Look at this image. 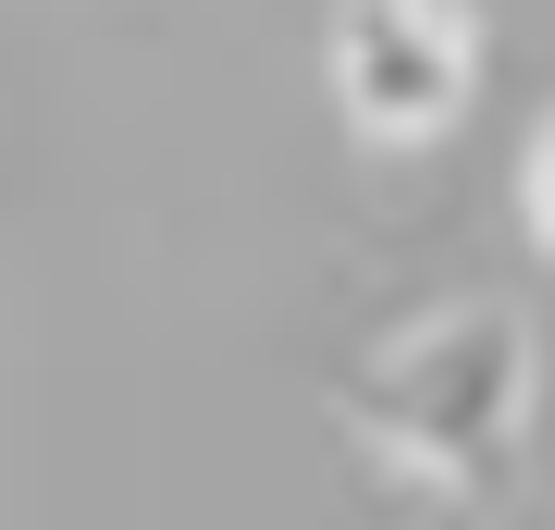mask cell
Here are the masks:
<instances>
[{
  "instance_id": "obj_1",
  "label": "cell",
  "mask_w": 555,
  "mask_h": 530,
  "mask_svg": "<svg viewBox=\"0 0 555 530\" xmlns=\"http://www.w3.org/2000/svg\"><path fill=\"white\" fill-rule=\"evenodd\" d=\"M346 419H358V444H371L383 469H408V481H433V493L506 481L518 419H531V321H518V309H481V296L408 321V334L358 371Z\"/></svg>"
},
{
  "instance_id": "obj_2",
  "label": "cell",
  "mask_w": 555,
  "mask_h": 530,
  "mask_svg": "<svg viewBox=\"0 0 555 530\" xmlns=\"http://www.w3.org/2000/svg\"><path fill=\"white\" fill-rule=\"evenodd\" d=\"M321 62H334V99L358 137H444L456 99H469V13L456 0H334V38H321Z\"/></svg>"
},
{
  "instance_id": "obj_3",
  "label": "cell",
  "mask_w": 555,
  "mask_h": 530,
  "mask_svg": "<svg viewBox=\"0 0 555 530\" xmlns=\"http://www.w3.org/2000/svg\"><path fill=\"white\" fill-rule=\"evenodd\" d=\"M518 197H531V235L555 247V112L531 124V148H518Z\"/></svg>"
}]
</instances>
